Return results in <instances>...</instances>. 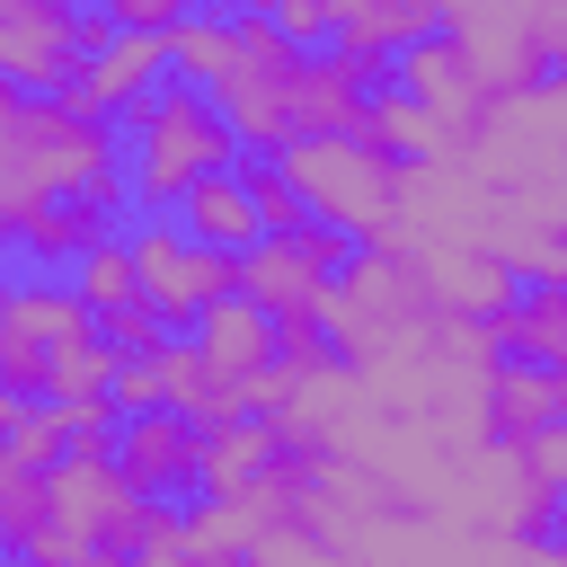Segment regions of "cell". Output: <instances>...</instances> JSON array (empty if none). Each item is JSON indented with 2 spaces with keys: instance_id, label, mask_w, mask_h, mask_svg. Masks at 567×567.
<instances>
[{
  "instance_id": "cell-9",
  "label": "cell",
  "mask_w": 567,
  "mask_h": 567,
  "mask_svg": "<svg viewBox=\"0 0 567 567\" xmlns=\"http://www.w3.org/2000/svg\"><path fill=\"white\" fill-rule=\"evenodd\" d=\"M159 71H168L159 27H115L97 53H80V62H71V80H62L53 97H62V106H80V115H115V106H124V97H142Z\"/></svg>"
},
{
  "instance_id": "cell-8",
  "label": "cell",
  "mask_w": 567,
  "mask_h": 567,
  "mask_svg": "<svg viewBox=\"0 0 567 567\" xmlns=\"http://www.w3.org/2000/svg\"><path fill=\"white\" fill-rule=\"evenodd\" d=\"M124 257H133V284H142V301H151V319L168 328H186L213 292H230V257L221 248H204V239H186L168 213H142V230H124Z\"/></svg>"
},
{
  "instance_id": "cell-2",
  "label": "cell",
  "mask_w": 567,
  "mask_h": 567,
  "mask_svg": "<svg viewBox=\"0 0 567 567\" xmlns=\"http://www.w3.org/2000/svg\"><path fill=\"white\" fill-rule=\"evenodd\" d=\"M124 115V195H142V213H168L195 177L239 159V133L213 115V97L195 80H151L142 97L115 106Z\"/></svg>"
},
{
  "instance_id": "cell-15",
  "label": "cell",
  "mask_w": 567,
  "mask_h": 567,
  "mask_svg": "<svg viewBox=\"0 0 567 567\" xmlns=\"http://www.w3.org/2000/svg\"><path fill=\"white\" fill-rule=\"evenodd\" d=\"M71 62H80V44H71V18H35V9H0V80L9 89H62L71 80Z\"/></svg>"
},
{
  "instance_id": "cell-26",
  "label": "cell",
  "mask_w": 567,
  "mask_h": 567,
  "mask_svg": "<svg viewBox=\"0 0 567 567\" xmlns=\"http://www.w3.org/2000/svg\"><path fill=\"white\" fill-rule=\"evenodd\" d=\"M97 328H106L115 346H151V337H159V319H151V301H115V310H97Z\"/></svg>"
},
{
  "instance_id": "cell-24",
  "label": "cell",
  "mask_w": 567,
  "mask_h": 567,
  "mask_svg": "<svg viewBox=\"0 0 567 567\" xmlns=\"http://www.w3.org/2000/svg\"><path fill=\"white\" fill-rule=\"evenodd\" d=\"M248 558H257V567H319V558H328V540H319L301 514H284V523H266V532L248 540Z\"/></svg>"
},
{
  "instance_id": "cell-13",
  "label": "cell",
  "mask_w": 567,
  "mask_h": 567,
  "mask_svg": "<svg viewBox=\"0 0 567 567\" xmlns=\"http://www.w3.org/2000/svg\"><path fill=\"white\" fill-rule=\"evenodd\" d=\"M487 434H523V425H549L567 416V363H532V354H487Z\"/></svg>"
},
{
  "instance_id": "cell-28",
  "label": "cell",
  "mask_w": 567,
  "mask_h": 567,
  "mask_svg": "<svg viewBox=\"0 0 567 567\" xmlns=\"http://www.w3.org/2000/svg\"><path fill=\"white\" fill-rule=\"evenodd\" d=\"M0 9H35V18H71L80 0H0Z\"/></svg>"
},
{
  "instance_id": "cell-30",
  "label": "cell",
  "mask_w": 567,
  "mask_h": 567,
  "mask_svg": "<svg viewBox=\"0 0 567 567\" xmlns=\"http://www.w3.org/2000/svg\"><path fill=\"white\" fill-rule=\"evenodd\" d=\"M204 9H239V0H204Z\"/></svg>"
},
{
  "instance_id": "cell-27",
  "label": "cell",
  "mask_w": 567,
  "mask_h": 567,
  "mask_svg": "<svg viewBox=\"0 0 567 567\" xmlns=\"http://www.w3.org/2000/svg\"><path fill=\"white\" fill-rule=\"evenodd\" d=\"M106 9V27H168V18H186L195 0H97Z\"/></svg>"
},
{
  "instance_id": "cell-22",
  "label": "cell",
  "mask_w": 567,
  "mask_h": 567,
  "mask_svg": "<svg viewBox=\"0 0 567 567\" xmlns=\"http://www.w3.org/2000/svg\"><path fill=\"white\" fill-rule=\"evenodd\" d=\"M35 505H44V470L0 434V549H18L35 532Z\"/></svg>"
},
{
  "instance_id": "cell-25",
  "label": "cell",
  "mask_w": 567,
  "mask_h": 567,
  "mask_svg": "<svg viewBox=\"0 0 567 567\" xmlns=\"http://www.w3.org/2000/svg\"><path fill=\"white\" fill-rule=\"evenodd\" d=\"M257 18L275 35H292V44H319L328 35V0H257Z\"/></svg>"
},
{
  "instance_id": "cell-10",
  "label": "cell",
  "mask_w": 567,
  "mask_h": 567,
  "mask_svg": "<svg viewBox=\"0 0 567 567\" xmlns=\"http://www.w3.org/2000/svg\"><path fill=\"white\" fill-rule=\"evenodd\" d=\"M390 80L416 97V106H434L461 142H470V124H478V106H487V89H478V71H470V53L443 35V27H425V35H408L399 53H390Z\"/></svg>"
},
{
  "instance_id": "cell-23",
  "label": "cell",
  "mask_w": 567,
  "mask_h": 567,
  "mask_svg": "<svg viewBox=\"0 0 567 567\" xmlns=\"http://www.w3.org/2000/svg\"><path fill=\"white\" fill-rule=\"evenodd\" d=\"M124 558H142V567H186V540H177V505H168V496H142V505H133Z\"/></svg>"
},
{
  "instance_id": "cell-21",
  "label": "cell",
  "mask_w": 567,
  "mask_h": 567,
  "mask_svg": "<svg viewBox=\"0 0 567 567\" xmlns=\"http://www.w3.org/2000/svg\"><path fill=\"white\" fill-rule=\"evenodd\" d=\"M106 372H115V337H106V328L62 337V346L44 354V399H89V390H106Z\"/></svg>"
},
{
  "instance_id": "cell-6",
  "label": "cell",
  "mask_w": 567,
  "mask_h": 567,
  "mask_svg": "<svg viewBox=\"0 0 567 567\" xmlns=\"http://www.w3.org/2000/svg\"><path fill=\"white\" fill-rule=\"evenodd\" d=\"M354 257V239L337 230V221H319V213H301L292 230H257L239 257H230V292H248L266 319H275V337H292V328H319V292H328V275Z\"/></svg>"
},
{
  "instance_id": "cell-1",
  "label": "cell",
  "mask_w": 567,
  "mask_h": 567,
  "mask_svg": "<svg viewBox=\"0 0 567 567\" xmlns=\"http://www.w3.org/2000/svg\"><path fill=\"white\" fill-rule=\"evenodd\" d=\"M44 195H97L124 204V142L106 115H80L44 89L0 80V221L35 213Z\"/></svg>"
},
{
  "instance_id": "cell-14",
  "label": "cell",
  "mask_w": 567,
  "mask_h": 567,
  "mask_svg": "<svg viewBox=\"0 0 567 567\" xmlns=\"http://www.w3.org/2000/svg\"><path fill=\"white\" fill-rule=\"evenodd\" d=\"M168 213H177V230H186V239H204V248H221V257H239V248L266 230V221H257V195H248V177H239V159H230V168H213V177H195Z\"/></svg>"
},
{
  "instance_id": "cell-19",
  "label": "cell",
  "mask_w": 567,
  "mask_h": 567,
  "mask_svg": "<svg viewBox=\"0 0 567 567\" xmlns=\"http://www.w3.org/2000/svg\"><path fill=\"white\" fill-rule=\"evenodd\" d=\"M9 230H18V257H35V266H71L97 230H115V204H97V195H44V204L18 213Z\"/></svg>"
},
{
  "instance_id": "cell-4",
  "label": "cell",
  "mask_w": 567,
  "mask_h": 567,
  "mask_svg": "<svg viewBox=\"0 0 567 567\" xmlns=\"http://www.w3.org/2000/svg\"><path fill=\"white\" fill-rule=\"evenodd\" d=\"M142 487L115 470V452L97 443H62L44 461V505H35V532L18 540L27 558L44 567H89V558H124V523H133Z\"/></svg>"
},
{
  "instance_id": "cell-31",
  "label": "cell",
  "mask_w": 567,
  "mask_h": 567,
  "mask_svg": "<svg viewBox=\"0 0 567 567\" xmlns=\"http://www.w3.org/2000/svg\"><path fill=\"white\" fill-rule=\"evenodd\" d=\"M239 9H257V0H239Z\"/></svg>"
},
{
  "instance_id": "cell-20",
  "label": "cell",
  "mask_w": 567,
  "mask_h": 567,
  "mask_svg": "<svg viewBox=\"0 0 567 567\" xmlns=\"http://www.w3.org/2000/svg\"><path fill=\"white\" fill-rule=\"evenodd\" d=\"M71 292L89 301V310H115V301H142V284H133V257H124V230H97L80 257H71Z\"/></svg>"
},
{
  "instance_id": "cell-29",
  "label": "cell",
  "mask_w": 567,
  "mask_h": 567,
  "mask_svg": "<svg viewBox=\"0 0 567 567\" xmlns=\"http://www.w3.org/2000/svg\"><path fill=\"white\" fill-rule=\"evenodd\" d=\"M9 248H18V230H9V221H0V266H9Z\"/></svg>"
},
{
  "instance_id": "cell-18",
  "label": "cell",
  "mask_w": 567,
  "mask_h": 567,
  "mask_svg": "<svg viewBox=\"0 0 567 567\" xmlns=\"http://www.w3.org/2000/svg\"><path fill=\"white\" fill-rule=\"evenodd\" d=\"M186 328H195L186 346H195L204 363H221V372H257V363L275 354V319H266L248 292H213V301H204Z\"/></svg>"
},
{
  "instance_id": "cell-3",
  "label": "cell",
  "mask_w": 567,
  "mask_h": 567,
  "mask_svg": "<svg viewBox=\"0 0 567 567\" xmlns=\"http://www.w3.org/2000/svg\"><path fill=\"white\" fill-rule=\"evenodd\" d=\"M425 319H434L425 266H416L408 248H390V239H354V257H346V266L328 275V292H319V337H328V354H346V363H372V354L408 346Z\"/></svg>"
},
{
  "instance_id": "cell-5",
  "label": "cell",
  "mask_w": 567,
  "mask_h": 567,
  "mask_svg": "<svg viewBox=\"0 0 567 567\" xmlns=\"http://www.w3.org/2000/svg\"><path fill=\"white\" fill-rule=\"evenodd\" d=\"M275 168L292 177L301 213L337 221L346 239H390V213H399V159L372 151L363 133H292L275 151Z\"/></svg>"
},
{
  "instance_id": "cell-11",
  "label": "cell",
  "mask_w": 567,
  "mask_h": 567,
  "mask_svg": "<svg viewBox=\"0 0 567 567\" xmlns=\"http://www.w3.org/2000/svg\"><path fill=\"white\" fill-rule=\"evenodd\" d=\"M115 470H124L142 496L195 487V416H177L168 399H159V408H133V416H115Z\"/></svg>"
},
{
  "instance_id": "cell-12",
  "label": "cell",
  "mask_w": 567,
  "mask_h": 567,
  "mask_svg": "<svg viewBox=\"0 0 567 567\" xmlns=\"http://www.w3.org/2000/svg\"><path fill=\"white\" fill-rule=\"evenodd\" d=\"M354 133H363L372 151H390L399 168H408V159H461V133H452L434 106H416L399 80H372V89H363V115H354Z\"/></svg>"
},
{
  "instance_id": "cell-17",
  "label": "cell",
  "mask_w": 567,
  "mask_h": 567,
  "mask_svg": "<svg viewBox=\"0 0 567 567\" xmlns=\"http://www.w3.org/2000/svg\"><path fill=\"white\" fill-rule=\"evenodd\" d=\"M496 354H532V363H567V284L558 275H532L514 284V301L487 319Z\"/></svg>"
},
{
  "instance_id": "cell-7",
  "label": "cell",
  "mask_w": 567,
  "mask_h": 567,
  "mask_svg": "<svg viewBox=\"0 0 567 567\" xmlns=\"http://www.w3.org/2000/svg\"><path fill=\"white\" fill-rule=\"evenodd\" d=\"M558 133H567V97H558V71L523 80V89H487L461 159L478 186H523V177H558Z\"/></svg>"
},
{
  "instance_id": "cell-16",
  "label": "cell",
  "mask_w": 567,
  "mask_h": 567,
  "mask_svg": "<svg viewBox=\"0 0 567 567\" xmlns=\"http://www.w3.org/2000/svg\"><path fill=\"white\" fill-rule=\"evenodd\" d=\"M354 115H363V71L346 53L301 44V62H292V133H354Z\"/></svg>"
}]
</instances>
